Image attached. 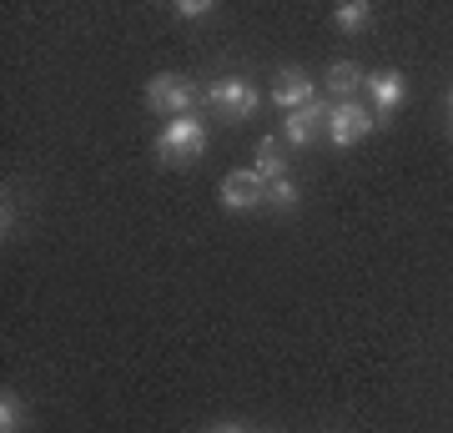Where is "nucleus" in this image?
Listing matches in <instances>:
<instances>
[{
    "label": "nucleus",
    "mask_w": 453,
    "mask_h": 433,
    "mask_svg": "<svg viewBox=\"0 0 453 433\" xmlns=\"http://www.w3.org/2000/svg\"><path fill=\"white\" fill-rule=\"evenodd\" d=\"M202 151H207V121L202 116H177L157 136V157L162 161H196Z\"/></svg>",
    "instance_id": "f257e3e1"
},
{
    "label": "nucleus",
    "mask_w": 453,
    "mask_h": 433,
    "mask_svg": "<svg viewBox=\"0 0 453 433\" xmlns=\"http://www.w3.org/2000/svg\"><path fill=\"white\" fill-rule=\"evenodd\" d=\"M202 101H207L222 121H247V116L257 112V86L242 81V76H222V81H211L207 91H202Z\"/></svg>",
    "instance_id": "f03ea898"
},
{
    "label": "nucleus",
    "mask_w": 453,
    "mask_h": 433,
    "mask_svg": "<svg viewBox=\"0 0 453 433\" xmlns=\"http://www.w3.org/2000/svg\"><path fill=\"white\" fill-rule=\"evenodd\" d=\"M196 97H202V91H196L192 81L172 76V71H162V76L146 81V106H151V112H162L166 121H177V116H192Z\"/></svg>",
    "instance_id": "7ed1b4c3"
},
{
    "label": "nucleus",
    "mask_w": 453,
    "mask_h": 433,
    "mask_svg": "<svg viewBox=\"0 0 453 433\" xmlns=\"http://www.w3.org/2000/svg\"><path fill=\"white\" fill-rule=\"evenodd\" d=\"M372 127H378V116H372L368 106H357V101H333V112H327V121H323L333 146H353L357 136H368Z\"/></svg>",
    "instance_id": "20e7f679"
},
{
    "label": "nucleus",
    "mask_w": 453,
    "mask_h": 433,
    "mask_svg": "<svg viewBox=\"0 0 453 433\" xmlns=\"http://www.w3.org/2000/svg\"><path fill=\"white\" fill-rule=\"evenodd\" d=\"M312 101H318V91H312V81L297 71V66H282L277 71V81H273V106L277 112H308Z\"/></svg>",
    "instance_id": "39448f33"
},
{
    "label": "nucleus",
    "mask_w": 453,
    "mask_h": 433,
    "mask_svg": "<svg viewBox=\"0 0 453 433\" xmlns=\"http://www.w3.org/2000/svg\"><path fill=\"white\" fill-rule=\"evenodd\" d=\"M267 202V187L257 182V172L247 166V172H226L222 177V207L226 212H252Z\"/></svg>",
    "instance_id": "423d86ee"
},
{
    "label": "nucleus",
    "mask_w": 453,
    "mask_h": 433,
    "mask_svg": "<svg viewBox=\"0 0 453 433\" xmlns=\"http://www.w3.org/2000/svg\"><path fill=\"white\" fill-rule=\"evenodd\" d=\"M368 91H372V116H378V127H383V121L398 112V101H403L408 86H403V76H398V71H372Z\"/></svg>",
    "instance_id": "0eeeda50"
},
{
    "label": "nucleus",
    "mask_w": 453,
    "mask_h": 433,
    "mask_svg": "<svg viewBox=\"0 0 453 433\" xmlns=\"http://www.w3.org/2000/svg\"><path fill=\"white\" fill-rule=\"evenodd\" d=\"M327 112H333V101H312L308 112L282 116V142L288 146H308L312 136H318V121H327Z\"/></svg>",
    "instance_id": "6e6552de"
},
{
    "label": "nucleus",
    "mask_w": 453,
    "mask_h": 433,
    "mask_svg": "<svg viewBox=\"0 0 453 433\" xmlns=\"http://www.w3.org/2000/svg\"><path fill=\"white\" fill-rule=\"evenodd\" d=\"M252 172H257L262 187H273V182L288 177V151H282V142H277V136H267V142L257 146V161H252Z\"/></svg>",
    "instance_id": "1a4fd4ad"
},
{
    "label": "nucleus",
    "mask_w": 453,
    "mask_h": 433,
    "mask_svg": "<svg viewBox=\"0 0 453 433\" xmlns=\"http://www.w3.org/2000/svg\"><path fill=\"white\" fill-rule=\"evenodd\" d=\"M357 86H368V76H363L353 61H333V71H327V91H333V101H353Z\"/></svg>",
    "instance_id": "9d476101"
},
{
    "label": "nucleus",
    "mask_w": 453,
    "mask_h": 433,
    "mask_svg": "<svg viewBox=\"0 0 453 433\" xmlns=\"http://www.w3.org/2000/svg\"><path fill=\"white\" fill-rule=\"evenodd\" d=\"M368 20H372V5H368V0H342L338 11H333V26H338L342 35H357Z\"/></svg>",
    "instance_id": "9b49d317"
},
{
    "label": "nucleus",
    "mask_w": 453,
    "mask_h": 433,
    "mask_svg": "<svg viewBox=\"0 0 453 433\" xmlns=\"http://www.w3.org/2000/svg\"><path fill=\"white\" fill-rule=\"evenodd\" d=\"M0 433H26V403H20V393H0Z\"/></svg>",
    "instance_id": "f8f14e48"
},
{
    "label": "nucleus",
    "mask_w": 453,
    "mask_h": 433,
    "mask_svg": "<svg viewBox=\"0 0 453 433\" xmlns=\"http://www.w3.org/2000/svg\"><path fill=\"white\" fill-rule=\"evenodd\" d=\"M297 197H303V192H297V182L282 177V182H273V187H267V207H282V212H288V207H297Z\"/></svg>",
    "instance_id": "ddd939ff"
},
{
    "label": "nucleus",
    "mask_w": 453,
    "mask_h": 433,
    "mask_svg": "<svg viewBox=\"0 0 453 433\" xmlns=\"http://www.w3.org/2000/svg\"><path fill=\"white\" fill-rule=\"evenodd\" d=\"M207 11H211V0H177V16H187V20L207 16Z\"/></svg>",
    "instance_id": "4468645a"
},
{
    "label": "nucleus",
    "mask_w": 453,
    "mask_h": 433,
    "mask_svg": "<svg viewBox=\"0 0 453 433\" xmlns=\"http://www.w3.org/2000/svg\"><path fill=\"white\" fill-rule=\"evenodd\" d=\"M0 227H5V237L16 232V197L5 192V212H0Z\"/></svg>",
    "instance_id": "2eb2a0df"
},
{
    "label": "nucleus",
    "mask_w": 453,
    "mask_h": 433,
    "mask_svg": "<svg viewBox=\"0 0 453 433\" xmlns=\"http://www.w3.org/2000/svg\"><path fill=\"white\" fill-rule=\"evenodd\" d=\"M207 433H247V429H237V423H217V429H207Z\"/></svg>",
    "instance_id": "dca6fc26"
},
{
    "label": "nucleus",
    "mask_w": 453,
    "mask_h": 433,
    "mask_svg": "<svg viewBox=\"0 0 453 433\" xmlns=\"http://www.w3.org/2000/svg\"><path fill=\"white\" fill-rule=\"evenodd\" d=\"M449 106H453V86H449Z\"/></svg>",
    "instance_id": "f3484780"
},
{
    "label": "nucleus",
    "mask_w": 453,
    "mask_h": 433,
    "mask_svg": "<svg viewBox=\"0 0 453 433\" xmlns=\"http://www.w3.org/2000/svg\"><path fill=\"white\" fill-rule=\"evenodd\" d=\"M449 136H453V121H449Z\"/></svg>",
    "instance_id": "a211bd4d"
}]
</instances>
